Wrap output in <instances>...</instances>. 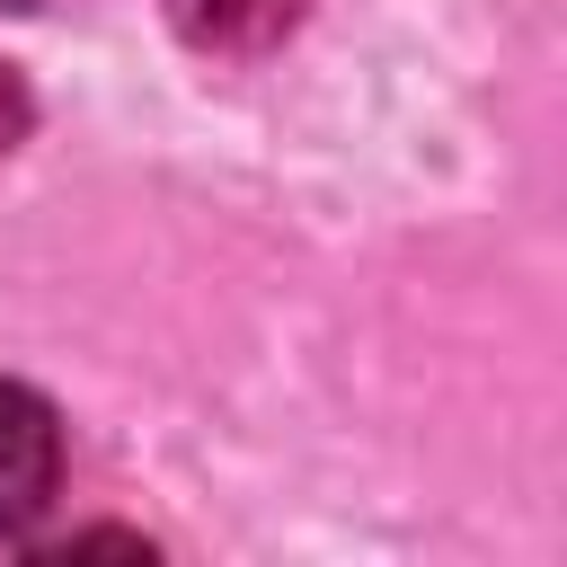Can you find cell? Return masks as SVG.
Returning <instances> with one entry per match:
<instances>
[{"instance_id": "cell-1", "label": "cell", "mask_w": 567, "mask_h": 567, "mask_svg": "<svg viewBox=\"0 0 567 567\" xmlns=\"http://www.w3.org/2000/svg\"><path fill=\"white\" fill-rule=\"evenodd\" d=\"M62 487V425L27 381H0V540H18Z\"/></svg>"}, {"instance_id": "cell-2", "label": "cell", "mask_w": 567, "mask_h": 567, "mask_svg": "<svg viewBox=\"0 0 567 567\" xmlns=\"http://www.w3.org/2000/svg\"><path fill=\"white\" fill-rule=\"evenodd\" d=\"M168 27L213 62H257L301 27V0H168Z\"/></svg>"}, {"instance_id": "cell-3", "label": "cell", "mask_w": 567, "mask_h": 567, "mask_svg": "<svg viewBox=\"0 0 567 567\" xmlns=\"http://www.w3.org/2000/svg\"><path fill=\"white\" fill-rule=\"evenodd\" d=\"M27 124H35V106H27V80L0 62V151H9V142H27Z\"/></svg>"}, {"instance_id": "cell-4", "label": "cell", "mask_w": 567, "mask_h": 567, "mask_svg": "<svg viewBox=\"0 0 567 567\" xmlns=\"http://www.w3.org/2000/svg\"><path fill=\"white\" fill-rule=\"evenodd\" d=\"M0 9H35V0H0Z\"/></svg>"}]
</instances>
